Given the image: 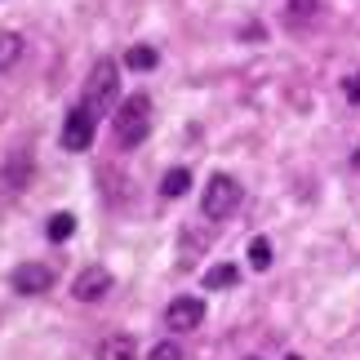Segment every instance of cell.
<instances>
[{
  "instance_id": "6da1fadb",
  "label": "cell",
  "mask_w": 360,
  "mask_h": 360,
  "mask_svg": "<svg viewBox=\"0 0 360 360\" xmlns=\"http://www.w3.org/2000/svg\"><path fill=\"white\" fill-rule=\"evenodd\" d=\"M112 129H116V143L124 151H134L138 143H143V138L151 134V98H147V94H129L124 103H116Z\"/></svg>"
},
{
  "instance_id": "7a4b0ae2",
  "label": "cell",
  "mask_w": 360,
  "mask_h": 360,
  "mask_svg": "<svg viewBox=\"0 0 360 360\" xmlns=\"http://www.w3.org/2000/svg\"><path fill=\"white\" fill-rule=\"evenodd\" d=\"M116 103H120V72L116 63H98L85 80V107L94 116H103V112H116Z\"/></svg>"
},
{
  "instance_id": "3957f363",
  "label": "cell",
  "mask_w": 360,
  "mask_h": 360,
  "mask_svg": "<svg viewBox=\"0 0 360 360\" xmlns=\"http://www.w3.org/2000/svg\"><path fill=\"white\" fill-rule=\"evenodd\" d=\"M236 205H240V183L231 174H214L210 187H205V214L227 218V214H236Z\"/></svg>"
},
{
  "instance_id": "277c9868",
  "label": "cell",
  "mask_w": 360,
  "mask_h": 360,
  "mask_svg": "<svg viewBox=\"0 0 360 360\" xmlns=\"http://www.w3.org/2000/svg\"><path fill=\"white\" fill-rule=\"evenodd\" d=\"M94 120H98V116H94L85 103L72 107V112H67V124H63V147L67 151H85L94 143Z\"/></svg>"
},
{
  "instance_id": "5b68a950",
  "label": "cell",
  "mask_w": 360,
  "mask_h": 360,
  "mask_svg": "<svg viewBox=\"0 0 360 360\" xmlns=\"http://www.w3.org/2000/svg\"><path fill=\"white\" fill-rule=\"evenodd\" d=\"M9 285L18 289V294H45V289L53 285V271L45 267V262H18L9 276Z\"/></svg>"
},
{
  "instance_id": "8992f818",
  "label": "cell",
  "mask_w": 360,
  "mask_h": 360,
  "mask_svg": "<svg viewBox=\"0 0 360 360\" xmlns=\"http://www.w3.org/2000/svg\"><path fill=\"white\" fill-rule=\"evenodd\" d=\"M107 289H112V271H107V267H85V271L76 276L72 294H76L80 302H98Z\"/></svg>"
},
{
  "instance_id": "52a82bcc",
  "label": "cell",
  "mask_w": 360,
  "mask_h": 360,
  "mask_svg": "<svg viewBox=\"0 0 360 360\" xmlns=\"http://www.w3.org/2000/svg\"><path fill=\"white\" fill-rule=\"evenodd\" d=\"M200 316H205V302L200 298H174L169 311H165V325L183 334V329H196L200 325Z\"/></svg>"
},
{
  "instance_id": "ba28073f",
  "label": "cell",
  "mask_w": 360,
  "mask_h": 360,
  "mask_svg": "<svg viewBox=\"0 0 360 360\" xmlns=\"http://www.w3.org/2000/svg\"><path fill=\"white\" fill-rule=\"evenodd\" d=\"M187 187H191V174H187V169H169V174L160 178V196H165V200L187 196Z\"/></svg>"
},
{
  "instance_id": "9c48e42d",
  "label": "cell",
  "mask_w": 360,
  "mask_h": 360,
  "mask_svg": "<svg viewBox=\"0 0 360 360\" xmlns=\"http://www.w3.org/2000/svg\"><path fill=\"white\" fill-rule=\"evenodd\" d=\"M98 360H134V338H129V334L107 338V342H103V352H98Z\"/></svg>"
},
{
  "instance_id": "30bf717a",
  "label": "cell",
  "mask_w": 360,
  "mask_h": 360,
  "mask_svg": "<svg viewBox=\"0 0 360 360\" xmlns=\"http://www.w3.org/2000/svg\"><path fill=\"white\" fill-rule=\"evenodd\" d=\"M156 63H160V53L151 45H134L129 53H124V67H134V72H151Z\"/></svg>"
},
{
  "instance_id": "8fae6325",
  "label": "cell",
  "mask_w": 360,
  "mask_h": 360,
  "mask_svg": "<svg viewBox=\"0 0 360 360\" xmlns=\"http://www.w3.org/2000/svg\"><path fill=\"white\" fill-rule=\"evenodd\" d=\"M18 58H22V40L13 32H0V72H9Z\"/></svg>"
},
{
  "instance_id": "7c38bea8",
  "label": "cell",
  "mask_w": 360,
  "mask_h": 360,
  "mask_svg": "<svg viewBox=\"0 0 360 360\" xmlns=\"http://www.w3.org/2000/svg\"><path fill=\"white\" fill-rule=\"evenodd\" d=\"M236 267H231V262H218V267H210V276H205V285H210V289H231V285H236Z\"/></svg>"
},
{
  "instance_id": "4fadbf2b",
  "label": "cell",
  "mask_w": 360,
  "mask_h": 360,
  "mask_svg": "<svg viewBox=\"0 0 360 360\" xmlns=\"http://www.w3.org/2000/svg\"><path fill=\"white\" fill-rule=\"evenodd\" d=\"M249 267H258V271L271 267V240H262V236L249 240Z\"/></svg>"
},
{
  "instance_id": "5bb4252c",
  "label": "cell",
  "mask_w": 360,
  "mask_h": 360,
  "mask_svg": "<svg viewBox=\"0 0 360 360\" xmlns=\"http://www.w3.org/2000/svg\"><path fill=\"white\" fill-rule=\"evenodd\" d=\"M72 231H76V218L72 214H53L49 218V240L63 245V240H72Z\"/></svg>"
},
{
  "instance_id": "9a60e30c",
  "label": "cell",
  "mask_w": 360,
  "mask_h": 360,
  "mask_svg": "<svg viewBox=\"0 0 360 360\" xmlns=\"http://www.w3.org/2000/svg\"><path fill=\"white\" fill-rule=\"evenodd\" d=\"M316 9H321V0H289V5H285L289 22H302V18H311Z\"/></svg>"
},
{
  "instance_id": "2e32d148",
  "label": "cell",
  "mask_w": 360,
  "mask_h": 360,
  "mask_svg": "<svg viewBox=\"0 0 360 360\" xmlns=\"http://www.w3.org/2000/svg\"><path fill=\"white\" fill-rule=\"evenodd\" d=\"M147 360H183V347H178V342H156V347L147 352Z\"/></svg>"
},
{
  "instance_id": "e0dca14e",
  "label": "cell",
  "mask_w": 360,
  "mask_h": 360,
  "mask_svg": "<svg viewBox=\"0 0 360 360\" xmlns=\"http://www.w3.org/2000/svg\"><path fill=\"white\" fill-rule=\"evenodd\" d=\"M347 98H352V103H360V76H352V80H347Z\"/></svg>"
}]
</instances>
